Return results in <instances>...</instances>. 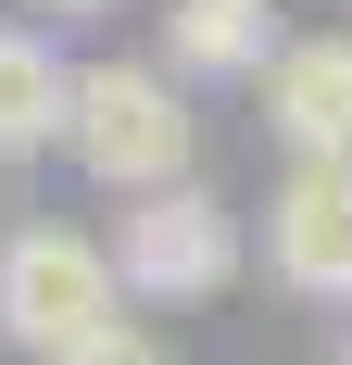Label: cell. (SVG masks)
<instances>
[{
	"label": "cell",
	"instance_id": "1",
	"mask_svg": "<svg viewBox=\"0 0 352 365\" xmlns=\"http://www.w3.org/2000/svg\"><path fill=\"white\" fill-rule=\"evenodd\" d=\"M126 264H113V240H88V227H13L0 240V340L38 365H63L76 340H101L113 315H126Z\"/></svg>",
	"mask_w": 352,
	"mask_h": 365
},
{
	"label": "cell",
	"instance_id": "2",
	"mask_svg": "<svg viewBox=\"0 0 352 365\" xmlns=\"http://www.w3.org/2000/svg\"><path fill=\"white\" fill-rule=\"evenodd\" d=\"M189 88H176V63H88L76 76V126H63V151L88 164L101 189H176L189 177Z\"/></svg>",
	"mask_w": 352,
	"mask_h": 365
},
{
	"label": "cell",
	"instance_id": "3",
	"mask_svg": "<svg viewBox=\"0 0 352 365\" xmlns=\"http://www.w3.org/2000/svg\"><path fill=\"white\" fill-rule=\"evenodd\" d=\"M113 264H126V290L139 302H214L239 277V215L214 202V189H139L126 227H113Z\"/></svg>",
	"mask_w": 352,
	"mask_h": 365
},
{
	"label": "cell",
	"instance_id": "4",
	"mask_svg": "<svg viewBox=\"0 0 352 365\" xmlns=\"http://www.w3.org/2000/svg\"><path fill=\"white\" fill-rule=\"evenodd\" d=\"M264 264L302 302H352V164H289L264 189Z\"/></svg>",
	"mask_w": 352,
	"mask_h": 365
},
{
	"label": "cell",
	"instance_id": "5",
	"mask_svg": "<svg viewBox=\"0 0 352 365\" xmlns=\"http://www.w3.org/2000/svg\"><path fill=\"white\" fill-rule=\"evenodd\" d=\"M264 126L289 164H352V38H289L264 63Z\"/></svg>",
	"mask_w": 352,
	"mask_h": 365
},
{
	"label": "cell",
	"instance_id": "6",
	"mask_svg": "<svg viewBox=\"0 0 352 365\" xmlns=\"http://www.w3.org/2000/svg\"><path fill=\"white\" fill-rule=\"evenodd\" d=\"M76 76H88V63H63V38L38 26V13H13V26H0V164L63 151V126H76Z\"/></svg>",
	"mask_w": 352,
	"mask_h": 365
},
{
	"label": "cell",
	"instance_id": "7",
	"mask_svg": "<svg viewBox=\"0 0 352 365\" xmlns=\"http://www.w3.org/2000/svg\"><path fill=\"white\" fill-rule=\"evenodd\" d=\"M277 38V0H164V63L176 76H264Z\"/></svg>",
	"mask_w": 352,
	"mask_h": 365
},
{
	"label": "cell",
	"instance_id": "8",
	"mask_svg": "<svg viewBox=\"0 0 352 365\" xmlns=\"http://www.w3.org/2000/svg\"><path fill=\"white\" fill-rule=\"evenodd\" d=\"M63 365H176V353H164V340L139 328V315H113V328H101V340H76Z\"/></svg>",
	"mask_w": 352,
	"mask_h": 365
},
{
	"label": "cell",
	"instance_id": "9",
	"mask_svg": "<svg viewBox=\"0 0 352 365\" xmlns=\"http://www.w3.org/2000/svg\"><path fill=\"white\" fill-rule=\"evenodd\" d=\"M26 13H63V26H88V13H126V0H26Z\"/></svg>",
	"mask_w": 352,
	"mask_h": 365
},
{
	"label": "cell",
	"instance_id": "10",
	"mask_svg": "<svg viewBox=\"0 0 352 365\" xmlns=\"http://www.w3.org/2000/svg\"><path fill=\"white\" fill-rule=\"evenodd\" d=\"M327 365H352V353H327Z\"/></svg>",
	"mask_w": 352,
	"mask_h": 365
}]
</instances>
